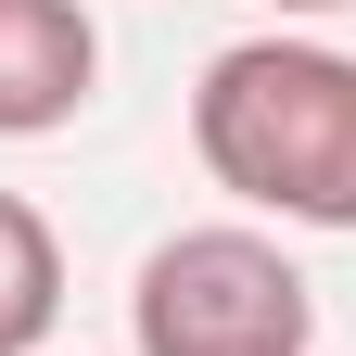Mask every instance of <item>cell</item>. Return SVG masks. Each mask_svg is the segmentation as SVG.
<instances>
[{
    "label": "cell",
    "instance_id": "4",
    "mask_svg": "<svg viewBox=\"0 0 356 356\" xmlns=\"http://www.w3.org/2000/svg\"><path fill=\"white\" fill-rule=\"evenodd\" d=\"M64 318V242L26 191H0V356H51Z\"/></svg>",
    "mask_w": 356,
    "mask_h": 356
},
{
    "label": "cell",
    "instance_id": "2",
    "mask_svg": "<svg viewBox=\"0 0 356 356\" xmlns=\"http://www.w3.org/2000/svg\"><path fill=\"white\" fill-rule=\"evenodd\" d=\"M127 343L140 356H318V293L254 216L165 229L127 280Z\"/></svg>",
    "mask_w": 356,
    "mask_h": 356
},
{
    "label": "cell",
    "instance_id": "5",
    "mask_svg": "<svg viewBox=\"0 0 356 356\" xmlns=\"http://www.w3.org/2000/svg\"><path fill=\"white\" fill-rule=\"evenodd\" d=\"M267 13H343V0H267Z\"/></svg>",
    "mask_w": 356,
    "mask_h": 356
},
{
    "label": "cell",
    "instance_id": "3",
    "mask_svg": "<svg viewBox=\"0 0 356 356\" xmlns=\"http://www.w3.org/2000/svg\"><path fill=\"white\" fill-rule=\"evenodd\" d=\"M102 89V26L89 0H0V140H51Z\"/></svg>",
    "mask_w": 356,
    "mask_h": 356
},
{
    "label": "cell",
    "instance_id": "1",
    "mask_svg": "<svg viewBox=\"0 0 356 356\" xmlns=\"http://www.w3.org/2000/svg\"><path fill=\"white\" fill-rule=\"evenodd\" d=\"M191 153L229 204L280 229H356V51L229 38L191 89Z\"/></svg>",
    "mask_w": 356,
    "mask_h": 356
}]
</instances>
